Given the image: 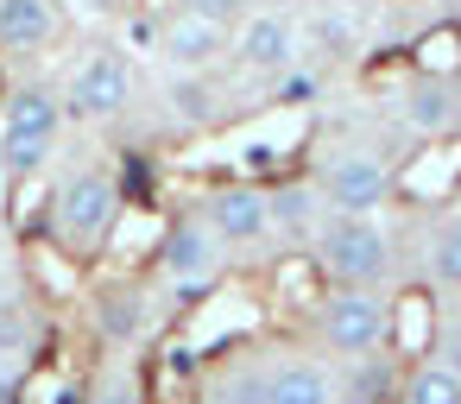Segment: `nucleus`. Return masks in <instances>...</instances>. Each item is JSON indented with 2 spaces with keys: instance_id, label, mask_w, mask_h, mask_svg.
<instances>
[{
  "instance_id": "obj_1",
  "label": "nucleus",
  "mask_w": 461,
  "mask_h": 404,
  "mask_svg": "<svg viewBox=\"0 0 461 404\" xmlns=\"http://www.w3.org/2000/svg\"><path fill=\"white\" fill-rule=\"evenodd\" d=\"M121 221V177L108 165H77L58 177L51 190V209H45V228L51 240L70 253V259H89Z\"/></svg>"
},
{
  "instance_id": "obj_2",
  "label": "nucleus",
  "mask_w": 461,
  "mask_h": 404,
  "mask_svg": "<svg viewBox=\"0 0 461 404\" xmlns=\"http://www.w3.org/2000/svg\"><path fill=\"white\" fill-rule=\"evenodd\" d=\"M64 89L51 83H20L7 89V108H0V171L7 184H26L32 171L51 165V146L64 133Z\"/></svg>"
},
{
  "instance_id": "obj_3",
  "label": "nucleus",
  "mask_w": 461,
  "mask_h": 404,
  "mask_svg": "<svg viewBox=\"0 0 461 404\" xmlns=\"http://www.w3.org/2000/svg\"><path fill=\"white\" fill-rule=\"evenodd\" d=\"M316 265L335 284L385 291L392 272H398V253H392V234L373 215H322V228H316Z\"/></svg>"
},
{
  "instance_id": "obj_4",
  "label": "nucleus",
  "mask_w": 461,
  "mask_h": 404,
  "mask_svg": "<svg viewBox=\"0 0 461 404\" xmlns=\"http://www.w3.org/2000/svg\"><path fill=\"white\" fill-rule=\"evenodd\" d=\"M316 335L335 360H366V354H385L392 347V303L385 291H354V284H335L316 310Z\"/></svg>"
},
{
  "instance_id": "obj_5",
  "label": "nucleus",
  "mask_w": 461,
  "mask_h": 404,
  "mask_svg": "<svg viewBox=\"0 0 461 404\" xmlns=\"http://www.w3.org/2000/svg\"><path fill=\"white\" fill-rule=\"evenodd\" d=\"M133 95H140L133 58H127L121 45H95V51L70 70V83H64V114H70V121H89V127H108V121H121V114L133 108Z\"/></svg>"
},
{
  "instance_id": "obj_6",
  "label": "nucleus",
  "mask_w": 461,
  "mask_h": 404,
  "mask_svg": "<svg viewBox=\"0 0 461 404\" xmlns=\"http://www.w3.org/2000/svg\"><path fill=\"white\" fill-rule=\"evenodd\" d=\"M392 190H398L392 165L366 146H348V152L322 158V171H316V196L329 215H379L392 202Z\"/></svg>"
},
{
  "instance_id": "obj_7",
  "label": "nucleus",
  "mask_w": 461,
  "mask_h": 404,
  "mask_svg": "<svg viewBox=\"0 0 461 404\" xmlns=\"http://www.w3.org/2000/svg\"><path fill=\"white\" fill-rule=\"evenodd\" d=\"M152 272H158L165 284H177V291L215 284V272H221V240L209 234V221H203L196 209H184V215L165 221V234H158V247H152Z\"/></svg>"
},
{
  "instance_id": "obj_8",
  "label": "nucleus",
  "mask_w": 461,
  "mask_h": 404,
  "mask_svg": "<svg viewBox=\"0 0 461 404\" xmlns=\"http://www.w3.org/2000/svg\"><path fill=\"white\" fill-rule=\"evenodd\" d=\"M228 64L247 76V83H278L297 70V26L285 13H247L234 26V45H228Z\"/></svg>"
},
{
  "instance_id": "obj_9",
  "label": "nucleus",
  "mask_w": 461,
  "mask_h": 404,
  "mask_svg": "<svg viewBox=\"0 0 461 404\" xmlns=\"http://www.w3.org/2000/svg\"><path fill=\"white\" fill-rule=\"evenodd\" d=\"M196 215L221 247H266L272 240V196L259 184H215L196 196Z\"/></svg>"
},
{
  "instance_id": "obj_10",
  "label": "nucleus",
  "mask_w": 461,
  "mask_h": 404,
  "mask_svg": "<svg viewBox=\"0 0 461 404\" xmlns=\"http://www.w3.org/2000/svg\"><path fill=\"white\" fill-rule=\"evenodd\" d=\"M228 45H234V26H215V20L184 13V7L158 26V64L171 76H209V70H221Z\"/></svg>"
},
{
  "instance_id": "obj_11",
  "label": "nucleus",
  "mask_w": 461,
  "mask_h": 404,
  "mask_svg": "<svg viewBox=\"0 0 461 404\" xmlns=\"http://www.w3.org/2000/svg\"><path fill=\"white\" fill-rule=\"evenodd\" d=\"M392 114H398L411 133L442 139V133L461 121V83H455V76H436V70H411L404 89H398V102H392Z\"/></svg>"
},
{
  "instance_id": "obj_12",
  "label": "nucleus",
  "mask_w": 461,
  "mask_h": 404,
  "mask_svg": "<svg viewBox=\"0 0 461 404\" xmlns=\"http://www.w3.org/2000/svg\"><path fill=\"white\" fill-rule=\"evenodd\" d=\"M58 39V7L51 0H0V51L32 58Z\"/></svg>"
},
{
  "instance_id": "obj_13",
  "label": "nucleus",
  "mask_w": 461,
  "mask_h": 404,
  "mask_svg": "<svg viewBox=\"0 0 461 404\" xmlns=\"http://www.w3.org/2000/svg\"><path fill=\"white\" fill-rule=\"evenodd\" d=\"M266 398L272 404H335V379L316 360H278L266 373Z\"/></svg>"
},
{
  "instance_id": "obj_14",
  "label": "nucleus",
  "mask_w": 461,
  "mask_h": 404,
  "mask_svg": "<svg viewBox=\"0 0 461 404\" xmlns=\"http://www.w3.org/2000/svg\"><path fill=\"white\" fill-rule=\"evenodd\" d=\"M95 328H102L108 347L140 341V328H146V303H140V291H133V284H102V291H95Z\"/></svg>"
},
{
  "instance_id": "obj_15",
  "label": "nucleus",
  "mask_w": 461,
  "mask_h": 404,
  "mask_svg": "<svg viewBox=\"0 0 461 404\" xmlns=\"http://www.w3.org/2000/svg\"><path fill=\"white\" fill-rule=\"evenodd\" d=\"M423 272L436 291H455L461 297V215H436L429 234H423Z\"/></svg>"
},
{
  "instance_id": "obj_16",
  "label": "nucleus",
  "mask_w": 461,
  "mask_h": 404,
  "mask_svg": "<svg viewBox=\"0 0 461 404\" xmlns=\"http://www.w3.org/2000/svg\"><path fill=\"white\" fill-rule=\"evenodd\" d=\"M165 114H171L177 127H209V121H221L215 70H209V76H171V83H165Z\"/></svg>"
},
{
  "instance_id": "obj_17",
  "label": "nucleus",
  "mask_w": 461,
  "mask_h": 404,
  "mask_svg": "<svg viewBox=\"0 0 461 404\" xmlns=\"http://www.w3.org/2000/svg\"><path fill=\"white\" fill-rule=\"evenodd\" d=\"M354 366V379H348V391H335V404H398V366L385 360V354H366V360H348Z\"/></svg>"
},
{
  "instance_id": "obj_18",
  "label": "nucleus",
  "mask_w": 461,
  "mask_h": 404,
  "mask_svg": "<svg viewBox=\"0 0 461 404\" xmlns=\"http://www.w3.org/2000/svg\"><path fill=\"white\" fill-rule=\"evenodd\" d=\"M272 196V234H285V240H316V215H329L322 209V196L316 190H266Z\"/></svg>"
},
{
  "instance_id": "obj_19",
  "label": "nucleus",
  "mask_w": 461,
  "mask_h": 404,
  "mask_svg": "<svg viewBox=\"0 0 461 404\" xmlns=\"http://www.w3.org/2000/svg\"><path fill=\"white\" fill-rule=\"evenodd\" d=\"M398 404H461V373H448L442 360H417L398 379Z\"/></svg>"
},
{
  "instance_id": "obj_20",
  "label": "nucleus",
  "mask_w": 461,
  "mask_h": 404,
  "mask_svg": "<svg viewBox=\"0 0 461 404\" xmlns=\"http://www.w3.org/2000/svg\"><path fill=\"white\" fill-rule=\"evenodd\" d=\"M32 341H39L32 297H0V354H32Z\"/></svg>"
},
{
  "instance_id": "obj_21",
  "label": "nucleus",
  "mask_w": 461,
  "mask_h": 404,
  "mask_svg": "<svg viewBox=\"0 0 461 404\" xmlns=\"http://www.w3.org/2000/svg\"><path fill=\"white\" fill-rule=\"evenodd\" d=\"M209 404H272L266 398V373L259 366H234L209 385Z\"/></svg>"
},
{
  "instance_id": "obj_22",
  "label": "nucleus",
  "mask_w": 461,
  "mask_h": 404,
  "mask_svg": "<svg viewBox=\"0 0 461 404\" xmlns=\"http://www.w3.org/2000/svg\"><path fill=\"white\" fill-rule=\"evenodd\" d=\"M177 7L184 13H203V20H215V26H240L253 7H247V0H177Z\"/></svg>"
},
{
  "instance_id": "obj_23",
  "label": "nucleus",
  "mask_w": 461,
  "mask_h": 404,
  "mask_svg": "<svg viewBox=\"0 0 461 404\" xmlns=\"http://www.w3.org/2000/svg\"><path fill=\"white\" fill-rule=\"evenodd\" d=\"M89 404H146V391H140V385H133L127 373H114V379H108L102 391H89Z\"/></svg>"
},
{
  "instance_id": "obj_24",
  "label": "nucleus",
  "mask_w": 461,
  "mask_h": 404,
  "mask_svg": "<svg viewBox=\"0 0 461 404\" xmlns=\"http://www.w3.org/2000/svg\"><path fill=\"white\" fill-rule=\"evenodd\" d=\"M436 360H442V366H448V373H461V322H455V328H442V335H436Z\"/></svg>"
},
{
  "instance_id": "obj_25",
  "label": "nucleus",
  "mask_w": 461,
  "mask_h": 404,
  "mask_svg": "<svg viewBox=\"0 0 461 404\" xmlns=\"http://www.w3.org/2000/svg\"><path fill=\"white\" fill-rule=\"evenodd\" d=\"M51 404H89V391H83V385H77V379H64V385H58V391H51Z\"/></svg>"
},
{
  "instance_id": "obj_26",
  "label": "nucleus",
  "mask_w": 461,
  "mask_h": 404,
  "mask_svg": "<svg viewBox=\"0 0 461 404\" xmlns=\"http://www.w3.org/2000/svg\"><path fill=\"white\" fill-rule=\"evenodd\" d=\"M297 7H316V0H297Z\"/></svg>"
}]
</instances>
